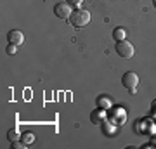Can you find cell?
<instances>
[{
	"instance_id": "8992f818",
	"label": "cell",
	"mask_w": 156,
	"mask_h": 149,
	"mask_svg": "<svg viewBox=\"0 0 156 149\" xmlns=\"http://www.w3.org/2000/svg\"><path fill=\"white\" fill-rule=\"evenodd\" d=\"M90 122L94 123V125H101V123L104 122V109H95L92 111V115H90Z\"/></svg>"
},
{
	"instance_id": "6da1fadb",
	"label": "cell",
	"mask_w": 156,
	"mask_h": 149,
	"mask_svg": "<svg viewBox=\"0 0 156 149\" xmlns=\"http://www.w3.org/2000/svg\"><path fill=\"white\" fill-rule=\"evenodd\" d=\"M69 23H71L73 28L82 30V28H85L90 23V12L85 11V9H76V11H73L71 16H69Z\"/></svg>"
},
{
	"instance_id": "277c9868",
	"label": "cell",
	"mask_w": 156,
	"mask_h": 149,
	"mask_svg": "<svg viewBox=\"0 0 156 149\" xmlns=\"http://www.w3.org/2000/svg\"><path fill=\"white\" fill-rule=\"evenodd\" d=\"M71 5L68 4V2H61V4H56V7H54V14H56V17H59V19H69V16H71Z\"/></svg>"
},
{
	"instance_id": "9c48e42d",
	"label": "cell",
	"mask_w": 156,
	"mask_h": 149,
	"mask_svg": "<svg viewBox=\"0 0 156 149\" xmlns=\"http://www.w3.org/2000/svg\"><path fill=\"white\" fill-rule=\"evenodd\" d=\"M97 106L101 109H109L111 108V101L106 99V97H97Z\"/></svg>"
},
{
	"instance_id": "30bf717a",
	"label": "cell",
	"mask_w": 156,
	"mask_h": 149,
	"mask_svg": "<svg viewBox=\"0 0 156 149\" xmlns=\"http://www.w3.org/2000/svg\"><path fill=\"white\" fill-rule=\"evenodd\" d=\"M7 139H9L11 142H14V140H19V139H21V135H19V132H17V128H11V130L7 132Z\"/></svg>"
},
{
	"instance_id": "5b68a950",
	"label": "cell",
	"mask_w": 156,
	"mask_h": 149,
	"mask_svg": "<svg viewBox=\"0 0 156 149\" xmlns=\"http://www.w3.org/2000/svg\"><path fill=\"white\" fill-rule=\"evenodd\" d=\"M7 40H9V44L19 47V45L24 44V35H23L21 31H17V30H11L9 35H7Z\"/></svg>"
},
{
	"instance_id": "7a4b0ae2",
	"label": "cell",
	"mask_w": 156,
	"mask_h": 149,
	"mask_svg": "<svg viewBox=\"0 0 156 149\" xmlns=\"http://www.w3.org/2000/svg\"><path fill=\"white\" fill-rule=\"evenodd\" d=\"M134 45L130 44V42H127V40H120V42H116V54L120 55V57H123V59H130L132 55H134Z\"/></svg>"
},
{
	"instance_id": "3957f363",
	"label": "cell",
	"mask_w": 156,
	"mask_h": 149,
	"mask_svg": "<svg viewBox=\"0 0 156 149\" xmlns=\"http://www.w3.org/2000/svg\"><path fill=\"white\" fill-rule=\"evenodd\" d=\"M137 83H139V76H137V73H134V71H127L122 76V85L125 88H128V90L137 88Z\"/></svg>"
},
{
	"instance_id": "5bb4252c",
	"label": "cell",
	"mask_w": 156,
	"mask_h": 149,
	"mask_svg": "<svg viewBox=\"0 0 156 149\" xmlns=\"http://www.w3.org/2000/svg\"><path fill=\"white\" fill-rule=\"evenodd\" d=\"M153 4H154V7H156V0H153Z\"/></svg>"
},
{
	"instance_id": "7c38bea8",
	"label": "cell",
	"mask_w": 156,
	"mask_h": 149,
	"mask_svg": "<svg viewBox=\"0 0 156 149\" xmlns=\"http://www.w3.org/2000/svg\"><path fill=\"white\" fill-rule=\"evenodd\" d=\"M5 52H7L9 55H14V54L17 52V45H12V44H9V45H7V49H5Z\"/></svg>"
},
{
	"instance_id": "4fadbf2b",
	"label": "cell",
	"mask_w": 156,
	"mask_h": 149,
	"mask_svg": "<svg viewBox=\"0 0 156 149\" xmlns=\"http://www.w3.org/2000/svg\"><path fill=\"white\" fill-rule=\"evenodd\" d=\"M68 4H69V5H73V7H80L82 5V2H83V0H66Z\"/></svg>"
},
{
	"instance_id": "52a82bcc",
	"label": "cell",
	"mask_w": 156,
	"mask_h": 149,
	"mask_svg": "<svg viewBox=\"0 0 156 149\" xmlns=\"http://www.w3.org/2000/svg\"><path fill=\"white\" fill-rule=\"evenodd\" d=\"M125 37H127V30H125V28H115V31H113V38H115V42L125 40Z\"/></svg>"
},
{
	"instance_id": "8fae6325",
	"label": "cell",
	"mask_w": 156,
	"mask_h": 149,
	"mask_svg": "<svg viewBox=\"0 0 156 149\" xmlns=\"http://www.w3.org/2000/svg\"><path fill=\"white\" fill-rule=\"evenodd\" d=\"M11 144H12V149H26L28 147V144H24L23 140H14Z\"/></svg>"
},
{
	"instance_id": "ba28073f",
	"label": "cell",
	"mask_w": 156,
	"mask_h": 149,
	"mask_svg": "<svg viewBox=\"0 0 156 149\" xmlns=\"http://www.w3.org/2000/svg\"><path fill=\"white\" fill-rule=\"evenodd\" d=\"M35 139H37V137H35V133H33V132H24V133L21 135V140H23L24 144H28V146L35 142Z\"/></svg>"
}]
</instances>
